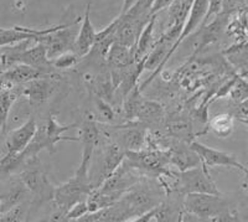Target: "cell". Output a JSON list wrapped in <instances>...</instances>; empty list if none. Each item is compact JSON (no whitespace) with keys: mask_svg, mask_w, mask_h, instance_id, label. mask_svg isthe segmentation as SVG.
I'll use <instances>...</instances> for the list:
<instances>
[{"mask_svg":"<svg viewBox=\"0 0 248 222\" xmlns=\"http://www.w3.org/2000/svg\"><path fill=\"white\" fill-rule=\"evenodd\" d=\"M41 76H47L45 72L36 67H32L25 63H15L0 75V83L9 84V86H23L28 82Z\"/></svg>","mask_w":248,"mask_h":222,"instance_id":"cell-14","label":"cell"},{"mask_svg":"<svg viewBox=\"0 0 248 222\" xmlns=\"http://www.w3.org/2000/svg\"><path fill=\"white\" fill-rule=\"evenodd\" d=\"M137 1H138V0H124V4H123V8H122L121 15L125 14V13H127L128 10H129V9L137 3Z\"/></svg>","mask_w":248,"mask_h":222,"instance_id":"cell-37","label":"cell"},{"mask_svg":"<svg viewBox=\"0 0 248 222\" xmlns=\"http://www.w3.org/2000/svg\"><path fill=\"white\" fill-rule=\"evenodd\" d=\"M125 160L148 177H161L170 175L169 150L143 148L140 150H127Z\"/></svg>","mask_w":248,"mask_h":222,"instance_id":"cell-4","label":"cell"},{"mask_svg":"<svg viewBox=\"0 0 248 222\" xmlns=\"http://www.w3.org/2000/svg\"><path fill=\"white\" fill-rule=\"evenodd\" d=\"M36 130V121L34 118H30L23 126L9 133L5 139L6 153L3 159L0 160V169L3 172H10L12 170L14 160L26 149V146L34 138Z\"/></svg>","mask_w":248,"mask_h":222,"instance_id":"cell-7","label":"cell"},{"mask_svg":"<svg viewBox=\"0 0 248 222\" xmlns=\"http://www.w3.org/2000/svg\"><path fill=\"white\" fill-rule=\"evenodd\" d=\"M207 6H209V0H194L191 10H190L189 16L186 19V23L185 25H184L180 36H179V39L170 46L169 54H168L167 59H165V63L169 61V59L174 55L175 51L178 50L179 46L181 45V42H183L186 37L190 36L194 31H196L199 28L202 26L206 13H207Z\"/></svg>","mask_w":248,"mask_h":222,"instance_id":"cell-11","label":"cell"},{"mask_svg":"<svg viewBox=\"0 0 248 222\" xmlns=\"http://www.w3.org/2000/svg\"><path fill=\"white\" fill-rule=\"evenodd\" d=\"M170 165H174L180 172L187 170L190 168L198 166L201 164V159L198 153L191 149V146H184L181 144L175 146H170Z\"/></svg>","mask_w":248,"mask_h":222,"instance_id":"cell-20","label":"cell"},{"mask_svg":"<svg viewBox=\"0 0 248 222\" xmlns=\"http://www.w3.org/2000/svg\"><path fill=\"white\" fill-rule=\"evenodd\" d=\"M87 212H90V208L87 205V199L83 201H79L76 205L70 208L67 214L63 217V221H78L82 216H85Z\"/></svg>","mask_w":248,"mask_h":222,"instance_id":"cell-31","label":"cell"},{"mask_svg":"<svg viewBox=\"0 0 248 222\" xmlns=\"http://www.w3.org/2000/svg\"><path fill=\"white\" fill-rule=\"evenodd\" d=\"M190 146H191V149H194L195 152L198 153L202 165L206 166L207 169L216 168V166H225V168L238 169V170L243 173L248 170L247 166L240 163V161L237 160V158L234 155L230 154V153L215 149V148L207 146L196 141H192L190 143Z\"/></svg>","mask_w":248,"mask_h":222,"instance_id":"cell-8","label":"cell"},{"mask_svg":"<svg viewBox=\"0 0 248 222\" xmlns=\"http://www.w3.org/2000/svg\"><path fill=\"white\" fill-rule=\"evenodd\" d=\"M117 143L125 150H140L147 144V130L143 127H123L117 133Z\"/></svg>","mask_w":248,"mask_h":222,"instance_id":"cell-19","label":"cell"},{"mask_svg":"<svg viewBox=\"0 0 248 222\" xmlns=\"http://www.w3.org/2000/svg\"><path fill=\"white\" fill-rule=\"evenodd\" d=\"M79 141L82 143V159L77 170L90 174L93 153L99 143V129L94 119L87 118L82 123L79 128Z\"/></svg>","mask_w":248,"mask_h":222,"instance_id":"cell-10","label":"cell"},{"mask_svg":"<svg viewBox=\"0 0 248 222\" xmlns=\"http://www.w3.org/2000/svg\"><path fill=\"white\" fill-rule=\"evenodd\" d=\"M20 197H21V191H19V190L10 192V194L1 195L0 196V215L5 212L6 210H9V208L17 205V203L20 201Z\"/></svg>","mask_w":248,"mask_h":222,"instance_id":"cell-32","label":"cell"},{"mask_svg":"<svg viewBox=\"0 0 248 222\" xmlns=\"http://www.w3.org/2000/svg\"><path fill=\"white\" fill-rule=\"evenodd\" d=\"M97 40V31L93 26L92 21L90 17V4L86 8L85 16L82 19L81 28H79L78 34L76 36V41H75L74 51L78 55L79 57L87 56L91 52L92 48L94 46Z\"/></svg>","mask_w":248,"mask_h":222,"instance_id":"cell-17","label":"cell"},{"mask_svg":"<svg viewBox=\"0 0 248 222\" xmlns=\"http://www.w3.org/2000/svg\"><path fill=\"white\" fill-rule=\"evenodd\" d=\"M23 216V210L21 207L17 205H15L14 207L9 208L5 212L0 215V221H5V222H16L20 221V217Z\"/></svg>","mask_w":248,"mask_h":222,"instance_id":"cell-35","label":"cell"},{"mask_svg":"<svg viewBox=\"0 0 248 222\" xmlns=\"http://www.w3.org/2000/svg\"><path fill=\"white\" fill-rule=\"evenodd\" d=\"M125 152L127 150L117 142H110V143L106 144L103 152H102L101 166H99L98 175L96 177L97 181L94 189L98 188L123 163V160L125 159Z\"/></svg>","mask_w":248,"mask_h":222,"instance_id":"cell-12","label":"cell"},{"mask_svg":"<svg viewBox=\"0 0 248 222\" xmlns=\"http://www.w3.org/2000/svg\"><path fill=\"white\" fill-rule=\"evenodd\" d=\"M21 177H23V181L26 185V188L30 189L31 191L40 190L44 183L43 175L37 170H28V172H25L21 175Z\"/></svg>","mask_w":248,"mask_h":222,"instance_id":"cell-30","label":"cell"},{"mask_svg":"<svg viewBox=\"0 0 248 222\" xmlns=\"http://www.w3.org/2000/svg\"><path fill=\"white\" fill-rule=\"evenodd\" d=\"M231 101L236 104H240L248 98V79L247 77L237 72L236 79L233 84L229 92V96Z\"/></svg>","mask_w":248,"mask_h":222,"instance_id":"cell-27","label":"cell"},{"mask_svg":"<svg viewBox=\"0 0 248 222\" xmlns=\"http://www.w3.org/2000/svg\"><path fill=\"white\" fill-rule=\"evenodd\" d=\"M246 77H247V79H248V76H246Z\"/></svg>","mask_w":248,"mask_h":222,"instance_id":"cell-39","label":"cell"},{"mask_svg":"<svg viewBox=\"0 0 248 222\" xmlns=\"http://www.w3.org/2000/svg\"><path fill=\"white\" fill-rule=\"evenodd\" d=\"M186 214L198 220L209 221H234L236 215L230 211V206L221 195L187 194L184 200Z\"/></svg>","mask_w":248,"mask_h":222,"instance_id":"cell-2","label":"cell"},{"mask_svg":"<svg viewBox=\"0 0 248 222\" xmlns=\"http://www.w3.org/2000/svg\"><path fill=\"white\" fill-rule=\"evenodd\" d=\"M107 62L113 68L129 67L136 62V48H128L114 41L107 55Z\"/></svg>","mask_w":248,"mask_h":222,"instance_id":"cell-22","label":"cell"},{"mask_svg":"<svg viewBox=\"0 0 248 222\" xmlns=\"http://www.w3.org/2000/svg\"><path fill=\"white\" fill-rule=\"evenodd\" d=\"M92 191L93 185L90 174L76 170L70 180L52 190V201L59 211L56 217H62L61 220H63L72 206L87 199Z\"/></svg>","mask_w":248,"mask_h":222,"instance_id":"cell-3","label":"cell"},{"mask_svg":"<svg viewBox=\"0 0 248 222\" xmlns=\"http://www.w3.org/2000/svg\"><path fill=\"white\" fill-rule=\"evenodd\" d=\"M79 56L75 52V51L70 50L66 52H62L61 55L56 56L55 59L51 60L52 67L55 70H67V68L74 67L77 65Z\"/></svg>","mask_w":248,"mask_h":222,"instance_id":"cell-29","label":"cell"},{"mask_svg":"<svg viewBox=\"0 0 248 222\" xmlns=\"http://www.w3.org/2000/svg\"><path fill=\"white\" fill-rule=\"evenodd\" d=\"M96 107L98 110L99 114L103 119L106 121H112L113 119V111L112 108L109 107V104L105 101V99L102 98V97H96Z\"/></svg>","mask_w":248,"mask_h":222,"instance_id":"cell-34","label":"cell"},{"mask_svg":"<svg viewBox=\"0 0 248 222\" xmlns=\"http://www.w3.org/2000/svg\"><path fill=\"white\" fill-rule=\"evenodd\" d=\"M174 0H153L152 6H150L149 15L153 16V15H156L160 10L163 9H169L170 5L172 4Z\"/></svg>","mask_w":248,"mask_h":222,"instance_id":"cell-36","label":"cell"},{"mask_svg":"<svg viewBox=\"0 0 248 222\" xmlns=\"http://www.w3.org/2000/svg\"><path fill=\"white\" fill-rule=\"evenodd\" d=\"M194 0H174L169 8V17H170V28L163 35L160 40L163 41H176L183 31L184 25L186 23V19L189 16V13L191 10Z\"/></svg>","mask_w":248,"mask_h":222,"instance_id":"cell-13","label":"cell"},{"mask_svg":"<svg viewBox=\"0 0 248 222\" xmlns=\"http://www.w3.org/2000/svg\"><path fill=\"white\" fill-rule=\"evenodd\" d=\"M15 63H25L32 67H36L45 72L46 75L54 70L51 60L48 59L47 48L44 42L37 41V44L32 48H24L19 55H17Z\"/></svg>","mask_w":248,"mask_h":222,"instance_id":"cell-15","label":"cell"},{"mask_svg":"<svg viewBox=\"0 0 248 222\" xmlns=\"http://www.w3.org/2000/svg\"><path fill=\"white\" fill-rule=\"evenodd\" d=\"M175 189L180 194H212L221 195L220 190L217 189L216 184L212 180L209 169L202 165L190 168L187 170L180 172L176 177Z\"/></svg>","mask_w":248,"mask_h":222,"instance_id":"cell-6","label":"cell"},{"mask_svg":"<svg viewBox=\"0 0 248 222\" xmlns=\"http://www.w3.org/2000/svg\"><path fill=\"white\" fill-rule=\"evenodd\" d=\"M81 20L82 19H77L74 23L66 24V25H60L59 29H56L52 32H48V34L44 35V36H41L37 40L40 42H44L46 48H47L48 59H55L56 56L61 55L62 52L70 51L75 48V41H76L77 35L70 28L74 24L81 21Z\"/></svg>","mask_w":248,"mask_h":222,"instance_id":"cell-9","label":"cell"},{"mask_svg":"<svg viewBox=\"0 0 248 222\" xmlns=\"http://www.w3.org/2000/svg\"><path fill=\"white\" fill-rule=\"evenodd\" d=\"M168 130L172 137L178 139L189 141L192 134V128H190V124L185 119H175L168 123Z\"/></svg>","mask_w":248,"mask_h":222,"instance_id":"cell-28","label":"cell"},{"mask_svg":"<svg viewBox=\"0 0 248 222\" xmlns=\"http://www.w3.org/2000/svg\"><path fill=\"white\" fill-rule=\"evenodd\" d=\"M234 128V115L232 113H220L210 119L209 129L218 138H229Z\"/></svg>","mask_w":248,"mask_h":222,"instance_id":"cell-23","label":"cell"},{"mask_svg":"<svg viewBox=\"0 0 248 222\" xmlns=\"http://www.w3.org/2000/svg\"><path fill=\"white\" fill-rule=\"evenodd\" d=\"M155 21H156V15H153L149 21L147 23V25L143 28L140 35H139V39L137 41L136 46V61L143 60L148 55V51L152 50L153 46H154V42H153V31H154Z\"/></svg>","mask_w":248,"mask_h":222,"instance_id":"cell-24","label":"cell"},{"mask_svg":"<svg viewBox=\"0 0 248 222\" xmlns=\"http://www.w3.org/2000/svg\"><path fill=\"white\" fill-rule=\"evenodd\" d=\"M161 115H163V107L160 103L144 98L137 119L143 123H155L160 121Z\"/></svg>","mask_w":248,"mask_h":222,"instance_id":"cell-26","label":"cell"},{"mask_svg":"<svg viewBox=\"0 0 248 222\" xmlns=\"http://www.w3.org/2000/svg\"><path fill=\"white\" fill-rule=\"evenodd\" d=\"M245 174H246V175H247V177H248V170H247V172H246V173H245Z\"/></svg>","mask_w":248,"mask_h":222,"instance_id":"cell-38","label":"cell"},{"mask_svg":"<svg viewBox=\"0 0 248 222\" xmlns=\"http://www.w3.org/2000/svg\"><path fill=\"white\" fill-rule=\"evenodd\" d=\"M137 186V185H136ZM134 188L125 192L121 199L114 203L118 210L121 221H134L141 215L148 212L161 204V200L154 191L145 188Z\"/></svg>","mask_w":248,"mask_h":222,"instance_id":"cell-5","label":"cell"},{"mask_svg":"<svg viewBox=\"0 0 248 222\" xmlns=\"http://www.w3.org/2000/svg\"><path fill=\"white\" fill-rule=\"evenodd\" d=\"M59 28L60 26H54V28L36 30V29L15 26V28L12 29H0V48L14 45V44L25 41V40H35V41H37L41 36L48 34V32H52V31Z\"/></svg>","mask_w":248,"mask_h":222,"instance_id":"cell-16","label":"cell"},{"mask_svg":"<svg viewBox=\"0 0 248 222\" xmlns=\"http://www.w3.org/2000/svg\"><path fill=\"white\" fill-rule=\"evenodd\" d=\"M76 124H61L56 119V117L51 115L48 117L47 122L44 126L37 127V130L35 133L32 141L29 143L26 146V149L24 150L19 157L16 158L13 163L12 170L16 168L19 164L23 161L28 160V159H32L36 158L41 150H48L50 153L55 152L56 144L60 142H77L78 138H71V137H66L63 133L68 130L70 128L75 127Z\"/></svg>","mask_w":248,"mask_h":222,"instance_id":"cell-1","label":"cell"},{"mask_svg":"<svg viewBox=\"0 0 248 222\" xmlns=\"http://www.w3.org/2000/svg\"><path fill=\"white\" fill-rule=\"evenodd\" d=\"M20 95H21V86H9V84L0 83V134L5 130L9 113Z\"/></svg>","mask_w":248,"mask_h":222,"instance_id":"cell-21","label":"cell"},{"mask_svg":"<svg viewBox=\"0 0 248 222\" xmlns=\"http://www.w3.org/2000/svg\"><path fill=\"white\" fill-rule=\"evenodd\" d=\"M140 88L137 84L136 87L133 88L129 93H128L125 98L123 99V111H124V117L127 121H134L137 119L140 106L144 101V97L141 96Z\"/></svg>","mask_w":248,"mask_h":222,"instance_id":"cell-25","label":"cell"},{"mask_svg":"<svg viewBox=\"0 0 248 222\" xmlns=\"http://www.w3.org/2000/svg\"><path fill=\"white\" fill-rule=\"evenodd\" d=\"M54 92V84L46 76H41L21 86V95L28 97L32 104H41L47 101Z\"/></svg>","mask_w":248,"mask_h":222,"instance_id":"cell-18","label":"cell"},{"mask_svg":"<svg viewBox=\"0 0 248 222\" xmlns=\"http://www.w3.org/2000/svg\"><path fill=\"white\" fill-rule=\"evenodd\" d=\"M223 9V0H209V6H207V13H206L205 20H203L202 26L207 25L209 23H211L212 20L220 15ZM201 26V28H202Z\"/></svg>","mask_w":248,"mask_h":222,"instance_id":"cell-33","label":"cell"}]
</instances>
